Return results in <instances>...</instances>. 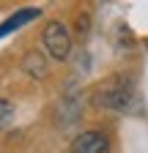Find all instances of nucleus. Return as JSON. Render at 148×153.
<instances>
[{"label":"nucleus","mask_w":148,"mask_h":153,"mask_svg":"<svg viewBox=\"0 0 148 153\" xmlns=\"http://www.w3.org/2000/svg\"><path fill=\"white\" fill-rule=\"evenodd\" d=\"M25 68H28L30 74H36V76H44V74H47V66H44V60H41L39 52H30V55L25 57Z\"/></svg>","instance_id":"obj_5"},{"label":"nucleus","mask_w":148,"mask_h":153,"mask_svg":"<svg viewBox=\"0 0 148 153\" xmlns=\"http://www.w3.org/2000/svg\"><path fill=\"white\" fill-rule=\"evenodd\" d=\"M135 101V90L126 79H110L96 90V107H107V109H118L126 112Z\"/></svg>","instance_id":"obj_1"},{"label":"nucleus","mask_w":148,"mask_h":153,"mask_svg":"<svg viewBox=\"0 0 148 153\" xmlns=\"http://www.w3.org/2000/svg\"><path fill=\"white\" fill-rule=\"evenodd\" d=\"M11 120H14V104L8 99H0V131L8 128Z\"/></svg>","instance_id":"obj_6"},{"label":"nucleus","mask_w":148,"mask_h":153,"mask_svg":"<svg viewBox=\"0 0 148 153\" xmlns=\"http://www.w3.org/2000/svg\"><path fill=\"white\" fill-rule=\"evenodd\" d=\"M71 153H110V140L104 131H82L71 142Z\"/></svg>","instance_id":"obj_3"},{"label":"nucleus","mask_w":148,"mask_h":153,"mask_svg":"<svg viewBox=\"0 0 148 153\" xmlns=\"http://www.w3.org/2000/svg\"><path fill=\"white\" fill-rule=\"evenodd\" d=\"M41 11L39 8H19V11H14L6 22H0V38L3 36H8V33H14L16 27H22V25H28V22H33L36 16H39Z\"/></svg>","instance_id":"obj_4"},{"label":"nucleus","mask_w":148,"mask_h":153,"mask_svg":"<svg viewBox=\"0 0 148 153\" xmlns=\"http://www.w3.org/2000/svg\"><path fill=\"white\" fill-rule=\"evenodd\" d=\"M41 38H44L47 52L55 57V60H66V57H69V52H71V36H69V30H66L63 22H47Z\"/></svg>","instance_id":"obj_2"}]
</instances>
